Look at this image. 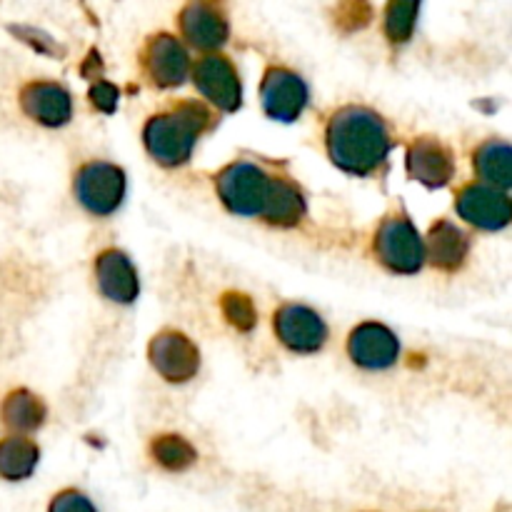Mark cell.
Segmentation results:
<instances>
[{
    "label": "cell",
    "instance_id": "6da1fadb",
    "mask_svg": "<svg viewBox=\"0 0 512 512\" xmlns=\"http://www.w3.org/2000/svg\"><path fill=\"white\" fill-rule=\"evenodd\" d=\"M395 140L375 110L345 105L330 115L325 125V150L333 165L350 175H373L383 168Z\"/></svg>",
    "mask_w": 512,
    "mask_h": 512
},
{
    "label": "cell",
    "instance_id": "7a4b0ae2",
    "mask_svg": "<svg viewBox=\"0 0 512 512\" xmlns=\"http://www.w3.org/2000/svg\"><path fill=\"white\" fill-rule=\"evenodd\" d=\"M213 125V113L198 100H180L163 113L150 115L143 143L150 158L163 168H180L193 155L200 135Z\"/></svg>",
    "mask_w": 512,
    "mask_h": 512
},
{
    "label": "cell",
    "instance_id": "3957f363",
    "mask_svg": "<svg viewBox=\"0 0 512 512\" xmlns=\"http://www.w3.org/2000/svg\"><path fill=\"white\" fill-rule=\"evenodd\" d=\"M283 173H270L255 160H235L215 175V190L225 208L243 218H265Z\"/></svg>",
    "mask_w": 512,
    "mask_h": 512
},
{
    "label": "cell",
    "instance_id": "277c9868",
    "mask_svg": "<svg viewBox=\"0 0 512 512\" xmlns=\"http://www.w3.org/2000/svg\"><path fill=\"white\" fill-rule=\"evenodd\" d=\"M375 258L398 275H415L425 263V243L405 213L383 218L373 240Z\"/></svg>",
    "mask_w": 512,
    "mask_h": 512
},
{
    "label": "cell",
    "instance_id": "5b68a950",
    "mask_svg": "<svg viewBox=\"0 0 512 512\" xmlns=\"http://www.w3.org/2000/svg\"><path fill=\"white\" fill-rule=\"evenodd\" d=\"M125 188H128V178L123 168L105 160H90L80 165L73 178V193L78 203L98 218H108L120 208L125 200Z\"/></svg>",
    "mask_w": 512,
    "mask_h": 512
},
{
    "label": "cell",
    "instance_id": "8992f818",
    "mask_svg": "<svg viewBox=\"0 0 512 512\" xmlns=\"http://www.w3.org/2000/svg\"><path fill=\"white\" fill-rule=\"evenodd\" d=\"M140 68L155 88H178L190 75L188 48L170 33L150 35L140 50Z\"/></svg>",
    "mask_w": 512,
    "mask_h": 512
},
{
    "label": "cell",
    "instance_id": "52a82bcc",
    "mask_svg": "<svg viewBox=\"0 0 512 512\" xmlns=\"http://www.w3.org/2000/svg\"><path fill=\"white\" fill-rule=\"evenodd\" d=\"M193 83L210 105L223 113H235L243 105V83L225 55L208 53L193 65Z\"/></svg>",
    "mask_w": 512,
    "mask_h": 512
},
{
    "label": "cell",
    "instance_id": "ba28073f",
    "mask_svg": "<svg viewBox=\"0 0 512 512\" xmlns=\"http://www.w3.org/2000/svg\"><path fill=\"white\" fill-rule=\"evenodd\" d=\"M260 105L265 115L278 123H293L308 105V85L283 65H270L260 83Z\"/></svg>",
    "mask_w": 512,
    "mask_h": 512
},
{
    "label": "cell",
    "instance_id": "9c48e42d",
    "mask_svg": "<svg viewBox=\"0 0 512 512\" xmlns=\"http://www.w3.org/2000/svg\"><path fill=\"white\" fill-rule=\"evenodd\" d=\"M148 360L168 383H188L200 370V350L180 330H163L148 345Z\"/></svg>",
    "mask_w": 512,
    "mask_h": 512
},
{
    "label": "cell",
    "instance_id": "30bf717a",
    "mask_svg": "<svg viewBox=\"0 0 512 512\" xmlns=\"http://www.w3.org/2000/svg\"><path fill=\"white\" fill-rule=\"evenodd\" d=\"M273 328L280 343L300 355L318 353L328 340V325L308 305L285 303L275 310Z\"/></svg>",
    "mask_w": 512,
    "mask_h": 512
},
{
    "label": "cell",
    "instance_id": "8fae6325",
    "mask_svg": "<svg viewBox=\"0 0 512 512\" xmlns=\"http://www.w3.org/2000/svg\"><path fill=\"white\" fill-rule=\"evenodd\" d=\"M455 210L460 218L468 225L480 230H495L508 228L512 218L510 198L503 190H495L483 183H468L455 193Z\"/></svg>",
    "mask_w": 512,
    "mask_h": 512
},
{
    "label": "cell",
    "instance_id": "7c38bea8",
    "mask_svg": "<svg viewBox=\"0 0 512 512\" xmlns=\"http://www.w3.org/2000/svg\"><path fill=\"white\" fill-rule=\"evenodd\" d=\"M405 170H408L410 180L425 185V188H445L455 175V153L443 140L423 135L410 143L408 155H405Z\"/></svg>",
    "mask_w": 512,
    "mask_h": 512
},
{
    "label": "cell",
    "instance_id": "4fadbf2b",
    "mask_svg": "<svg viewBox=\"0 0 512 512\" xmlns=\"http://www.w3.org/2000/svg\"><path fill=\"white\" fill-rule=\"evenodd\" d=\"M20 108L45 128H63L73 118V98L55 80H30L20 88Z\"/></svg>",
    "mask_w": 512,
    "mask_h": 512
},
{
    "label": "cell",
    "instance_id": "5bb4252c",
    "mask_svg": "<svg viewBox=\"0 0 512 512\" xmlns=\"http://www.w3.org/2000/svg\"><path fill=\"white\" fill-rule=\"evenodd\" d=\"M348 355L358 368L388 370L398 363L400 340L383 323L368 320L348 335Z\"/></svg>",
    "mask_w": 512,
    "mask_h": 512
},
{
    "label": "cell",
    "instance_id": "9a60e30c",
    "mask_svg": "<svg viewBox=\"0 0 512 512\" xmlns=\"http://www.w3.org/2000/svg\"><path fill=\"white\" fill-rule=\"evenodd\" d=\"M183 38L198 50H215L228 43V15L215 3H188L178 15Z\"/></svg>",
    "mask_w": 512,
    "mask_h": 512
},
{
    "label": "cell",
    "instance_id": "2e32d148",
    "mask_svg": "<svg viewBox=\"0 0 512 512\" xmlns=\"http://www.w3.org/2000/svg\"><path fill=\"white\" fill-rule=\"evenodd\" d=\"M95 283H98L100 293L108 300L118 305L135 303L140 293L138 270H135L133 260L123 253V250H103L95 258Z\"/></svg>",
    "mask_w": 512,
    "mask_h": 512
},
{
    "label": "cell",
    "instance_id": "e0dca14e",
    "mask_svg": "<svg viewBox=\"0 0 512 512\" xmlns=\"http://www.w3.org/2000/svg\"><path fill=\"white\" fill-rule=\"evenodd\" d=\"M423 243L425 258L433 263V268L443 270V273H458L468 260L470 238L450 220H438L428 230V240H423Z\"/></svg>",
    "mask_w": 512,
    "mask_h": 512
},
{
    "label": "cell",
    "instance_id": "ac0fdd59",
    "mask_svg": "<svg viewBox=\"0 0 512 512\" xmlns=\"http://www.w3.org/2000/svg\"><path fill=\"white\" fill-rule=\"evenodd\" d=\"M48 418V408L35 393L25 388L10 390L0 405V420L15 433H33Z\"/></svg>",
    "mask_w": 512,
    "mask_h": 512
},
{
    "label": "cell",
    "instance_id": "d6986e66",
    "mask_svg": "<svg viewBox=\"0 0 512 512\" xmlns=\"http://www.w3.org/2000/svg\"><path fill=\"white\" fill-rule=\"evenodd\" d=\"M510 145L505 140H485L483 145H478V150L473 153V165L478 178L483 180V185H490L495 190H508L512 185V173H510Z\"/></svg>",
    "mask_w": 512,
    "mask_h": 512
},
{
    "label": "cell",
    "instance_id": "ffe728a7",
    "mask_svg": "<svg viewBox=\"0 0 512 512\" xmlns=\"http://www.w3.org/2000/svg\"><path fill=\"white\" fill-rule=\"evenodd\" d=\"M40 448L33 440L23 438V435H10V438L0 440V478L10 480V483H20V480L30 478L38 468Z\"/></svg>",
    "mask_w": 512,
    "mask_h": 512
},
{
    "label": "cell",
    "instance_id": "44dd1931",
    "mask_svg": "<svg viewBox=\"0 0 512 512\" xmlns=\"http://www.w3.org/2000/svg\"><path fill=\"white\" fill-rule=\"evenodd\" d=\"M150 455H153V460L160 468L170 470V473H183L198 458L193 445L185 438H180V435H158L150 443Z\"/></svg>",
    "mask_w": 512,
    "mask_h": 512
},
{
    "label": "cell",
    "instance_id": "7402d4cb",
    "mask_svg": "<svg viewBox=\"0 0 512 512\" xmlns=\"http://www.w3.org/2000/svg\"><path fill=\"white\" fill-rule=\"evenodd\" d=\"M418 13H420V5L410 3V0H395V3L385 5V15H383L385 38L395 45L408 43L415 33Z\"/></svg>",
    "mask_w": 512,
    "mask_h": 512
},
{
    "label": "cell",
    "instance_id": "603a6c76",
    "mask_svg": "<svg viewBox=\"0 0 512 512\" xmlns=\"http://www.w3.org/2000/svg\"><path fill=\"white\" fill-rule=\"evenodd\" d=\"M220 313L240 333H250L258 325V310H255L253 298L238 290H230L220 298Z\"/></svg>",
    "mask_w": 512,
    "mask_h": 512
},
{
    "label": "cell",
    "instance_id": "cb8c5ba5",
    "mask_svg": "<svg viewBox=\"0 0 512 512\" xmlns=\"http://www.w3.org/2000/svg\"><path fill=\"white\" fill-rule=\"evenodd\" d=\"M333 18L340 30L355 33L373 20V8L368 3H343L333 10Z\"/></svg>",
    "mask_w": 512,
    "mask_h": 512
},
{
    "label": "cell",
    "instance_id": "d4e9b609",
    "mask_svg": "<svg viewBox=\"0 0 512 512\" xmlns=\"http://www.w3.org/2000/svg\"><path fill=\"white\" fill-rule=\"evenodd\" d=\"M8 30L10 33L18 35L25 45H30V48L38 50V53L53 55V58H63L65 55V50L55 43V38H50L48 33H43V30L28 28V25H10Z\"/></svg>",
    "mask_w": 512,
    "mask_h": 512
},
{
    "label": "cell",
    "instance_id": "484cf974",
    "mask_svg": "<svg viewBox=\"0 0 512 512\" xmlns=\"http://www.w3.org/2000/svg\"><path fill=\"white\" fill-rule=\"evenodd\" d=\"M88 100L95 110L105 115H113L118 110V100H120V88L113 85L110 80H95L93 85L88 88Z\"/></svg>",
    "mask_w": 512,
    "mask_h": 512
},
{
    "label": "cell",
    "instance_id": "4316f807",
    "mask_svg": "<svg viewBox=\"0 0 512 512\" xmlns=\"http://www.w3.org/2000/svg\"><path fill=\"white\" fill-rule=\"evenodd\" d=\"M48 512H98L93 500L83 495L80 490H60L53 500H50Z\"/></svg>",
    "mask_w": 512,
    "mask_h": 512
},
{
    "label": "cell",
    "instance_id": "83f0119b",
    "mask_svg": "<svg viewBox=\"0 0 512 512\" xmlns=\"http://www.w3.org/2000/svg\"><path fill=\"white\" fill-rule=\"evenodd\" d=\"M83 78L88 80H100V73H103V60H100L98 50H90L83 60V68H80Z\"/></svg>",
    "mask_w": 512,
    "mask_h": 512
}]
</instances>
